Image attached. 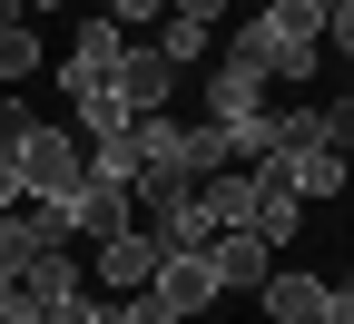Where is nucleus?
Returning a JSON list of instances; mask_svg holds the SVG:
<instances>
[{"label": "nucleus", "instance_id": "obj_1", "mask_svg": "<svg viewBox=\"0 0 354 324\" xmlns=\"http://www.w3.org/2000/svg\"><path fill=\"white\" fill-rule=\"evenodd\" d=\"M325 59V30L295 10V0H276V10H246L236 39H227V69H256L266 88H305Z\"/></svg>", "mask_w": 354, "mask_h": 324}, {"label": "nucleus", "instance_id": "obj_2", "mask_svg": "<svg viewBox=\"0 0 354 324\" xmlns=\"http://www.w3.org/2000/svg\"><path fill=\"white\" fill-rule=\"evenodd\" d=\"M79 197H88V148H79V128L30 118V137H20V207H50V216H69Z\"/></svg>", "mask_w": 354, "mask_h": 324}, {"label": "nucleus", "instance_id": "obj_3", "mask_svg": "<svg viewBox=\"0 0 354 324\" xmlns=\"http://www.w3.org/2000/svg\"><path fill=\"white\" fill-rule=\"evenodd\" d=\"M256 305L276 314V324H354V295H344V285H315L305 265H276V275L256 285Z\"/></svg>", "mask_w": 354, "mask_h": 324}, {"label": "nucleus", "instance_id": "obj_4", "mask_svg": "<svg viewBox=\"0 0 354 324\" xmlns=\"http://www.w3.org/2000/svg\"><path fill=\"white\" fill-rule=\"evenodd\" d=\"M50 256H69V216H50V207H10L0 216V275H20L30 265H50Z\"/></svg>", "mask_w": 354, "mask_h": 324}, {"label": "nucleus", "instance_id": "obj_5", "mask_svg": "<svg viewBox=\"0 0 354 324\" xmlns=\"http://www.w3.org/2000/svg\"><path fill=\"white\" fill-rule=\"evenodd\" d=\"M118 59H128V30L99 10V20H79V39H69V69H59V88L69 99H88V88H118Z\"/></svg>", "mask_w": 354, "mask_h": 324}, {"label": "nucleus", "instance_id": "obj_6", "mask_svg": "<svg viewBox=\"0 0 354 324\" xmlns=\"http://www.w3.org/2000/svg\"><path fill=\"white\" fill-rule=\"evenodd\" d=\"M158 236H148V226H128V236H109L99 246V265H88V285H109V295H148V275H158Z\"/></svg>", "mask_w": 354, "mask_h": 324}, {"label": "nucleus", "instance_id": "obj_7", "mask_svg": "<svg viewBox=\"0 0 354 324\" xmlns=\"http://www.w3.org/2000/svg\"><path fill=\"white\" fill-rule=\"evenodd\" d=\"M148 295L177 314V324H197L207 305H216V265L207 256H158V275H148Z\"/></svg>", "mask_w": 354, "mask_h": 324}, {"label": "nucleus", "instance_id": "obj_8", "mask_svg": "<svg viewBox=\"0 0 354 324\" xmlns=\"http://www.w3.org/2000/svg\"><path fill=\"white\" fill-rule=\"evenodd\" d=\"M138 226V187H109V177H88V197L69 207V236L79 246H109V236H128Z\"/></svg>", "mask_w": 354, "mask_h": 324}, {"label": "nucleus", "instance_id": "obj_9", "mask_svg": "<svg viewBox=\"0 0 354 324\" xmlns=\"http://www.w3.org/2000/svg\"><path fill=\"white\" fill-rule=\"evenodd\" d=\"M167 88H177V59L148 50V39H128V59H118V99H128V118H158Z\"/></svg>", "mask_w": 354, "mask_h": 324}, {"label": "nucleus", "instance_id": "obj_10", "mask_svg": "<svg viewBox=\"0 0 354 324\" xmlns=\"http://www.w3.org/2000/svg\"><path fill=\"white\" fill-rule=\"evenodd\" d=\"M79 295H88V265H79V256H50V265H30V275H20V305H30V324H59Z\"/></svg>", "mask_w": 354, "mask_h": 324}, {"label": "nucleus", "instance_id": "obj_11", "mask_svg": "<svg viewBox=\"0 0 354 324\" xmlns=\"http://www.w3.org/2000/svg\"><path fill=\"white\" fill-rule=\"evenodd\" d=\"M207 265H216V295H256L266 275H276V256H266V246L246 236V226H227V236L207 246Z\"/></svg>", "mask_w": 354, "mask_h": 324}, {"label": "nucleus", "instance_id": "obj_12", "mask_svg": "<svg viewBox=\"0 0 354 324\" xmlns=\"http://www.w3.org/2000/svg\"><path fill=\"white\" fill-rule=\"evenodd\" d=\"M276 167H286V187H295L305 207H325V197H344V187H354V167H344L335 148H305V158H276Z\"/></svg>", "mask_w": 354, "mask_h": 324}, {"label": "nucleus", "instance_id": "obj_13", "mask_svg": "<svg viewBox=\"0 0 354 324\" xmlns=\"http://www.w3.org/2000/svg\"><path fill=\"white\" fill-rule=\"evenodd\" d=\"M69 118H79V148H99V137L138 128V118H128V99H118V88H88V99H69Z\"/></svg>", "mask_w": 354, "mask_h": 324}, {"label": "nucleus", "instance_id": "obj_14", "mask_svg": "<svg viewBox=\"0 0 354 324\" xmlns=\"http://www.w3.org/2000/svg\"><path fill=\"white\" fill-rule=\"evenodd\" d=\"M30 69H39V30L30 20H0V88H20Z\"/></svg>", "mask_w": 354, "mask_h": 324}, {"label": "nucleus", "instance_id": "obj_15", "mask_svg": "<svg viewBox=\"0 0 354 324\" xmlns=\"http://www.w3.org/2000/svg\"><path fill=\"white\" fill-rule=\"evenodd\" d=\"M325 148L354 167V59H344V99H325Z\"/></svg>", "mask_w": 354, "mask_h": 324}, {"label": "nucleus", "instance_id": "obj_16", "mask_svg": "<svg viewBox=\"0 0 354 324\" xmlns=\"http://www.w3.org/2000/svg\"><path fill=\"white\" fill-rule=\"evenodd\" d=\"M148 50H167V59H177V69H187V59H197V50H207V30H197V20H177V10H167V20H158V30H148Z\"/></svg>", "mask_w": 354, "mask_h": 324}, {"label": "nucleus", "instance_id": "obj_17", "mask_svg": "<svg viewBox=\"0 0 354 324\" xmlns=\"http://www.w3.org/2000/svg\"><path fill=\"white\" fill-rule=\"evenodd\" d=\"M109 20H118V30H138V20H167V0H109Z\"/></svg>", "mask_w": 354, "mask_h": 324}, {"label": "nucleus", "instance_id": "obj_18", "mask_svg": "<svg viewBox=\"0 0 354 324\" xmlns=\"http://www.w3.org/2000/svg\"><path fill=\"white\" fill-rule=\"evenodd\" d=\"M167 10H177V20H197V30H216V20H227V0H167Z\"/></svg>", "mask_w": 354, "mask_h": 324}, {"label": "nucleus", "instance_id": "obj_19", "mask_svg": "<svg viewBox=\"0 0 354 324\" xmlns=\"http://www.w3.org/2000/svg\"><path fill=\"white\" fill-rule=\"evenodd\" d=\"M0 324H30V305H20V285L0 275Z\"/></svg>", "mask_w": 354, "mask_h": 324}, {"label": "nucleus", "instance_id": "obj_20", "mask_svg": "<svg viewBox=\"0 0 354 324\" xmlns=\"http://www.w3.org/2000/svg\"><path fill=\"white\" fill-rule=\"evenodd\" d=\"M20 10H69V0H20Z\"/></svg>", "mask_w": 354, "mask_h": 324}, {"label": "nucleus", "instance_id": "obj_21", "mask_svg": "<svg viewBox=\"0 0 354 324\" xmlns=\"http://www.w3.org/2000/svg\"><path fill=\"white\" fill-rule=\"evenodd\" d=\"M344 295H354V275H344Z\"/></svg>", "mask_w": 354, "mask_h": 324}]
</instances>
